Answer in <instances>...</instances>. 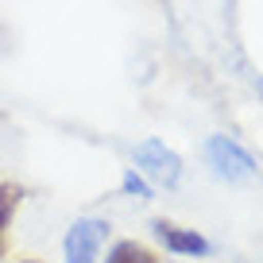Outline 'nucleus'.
Masks as SVG:
<instances>
[{
    "instance_id": "f257e3e1",
    "label": "nucleus",
    "mask_w": 263,
    "mask_h": 263,
    "mask_svg": "<svg viewBox=\"0 0 263 263\" xmlns=\"http://www.w3.org/2000/svg\"><path fill=\"white\" fill-rule=\"evenodd\" d=\"M205 155H209V163H213V171L221 174V178H229V182L255 178V159L248 155L240 143H232L229 136H213V140L205 143Z\"/></svg>"
},
{
    "instance_id": "f03ea898",
    "label": "nucleus",
    "mask_w": 263,
    "mask_h": 263,
    "mask_svg": "<svg viewBox=\"0 0 263 263\" xmlns=\"http://www.w3.org/2000/svg\"><path fill=\"white\" fill-rule=\"evenodd\" d=\"M136 163H140L155 182H163V186H174L178 174H182V159L159 140H143L140 147H136Z\"/></svg>"
},
{
    "instance_id": "7ed1b4c3",
    "label": "nucleus",
    "mask_w": 263,
    "mask_h": 263,
    "mask_svg": "<svg viewBox=\"0 0 263 263\" xmlns=\"http://www.w3.org/2000/svg\"><path fill=\"white\" fill-rule=\"evenodd\" d=\"M105 232V221H74V229L66 232V263H93Z\"/></svg>"
},
{
    "instance_id": "20e7f679",
    "label": "nucleus",
    "mask_w": 263,
    "mask_h": 263,
    "mask_svg": "<svg viewBox=\"0 0 263 263\" xmlns=\"http://www.w3.org/2000/svg\"><path fill=\"white\" fill-rule=\"evenodd\" d=\"M155 232H159V240L178 255H205L209 252L205 236H197V232H190V229H178V224H171V221H155Z\"/></svg>"
},
{
    "instance_id": "39448f33",
    "label": "nucleus",
    "mask_w": 263,
    "mask_h": 263,
    "mask_svg": "<svg viewBox=\"0 0 263 263\" xmlns=\"http://www.w3.org/2000/svg\"><path fill=\"white\" fill-rule=\"evenodd\" d=\"M108 263H159V259L143 244H136V240H120L112 248V255H108Z\"/></svg>"
},
{
    "instance_id": "423d86ee",
    "label": "nucleus",
    "mask_w": 263,
    "mask_h": 263,
    "mask_svg": "<svg viewBox=\"0 0 263 263\" xmlns=\"http://www.w3.org/2000/svg\"><path fill=\"white\" fill-rule=\"evenodd\" d=\"M124 190H128V194H136V197H147V186H143V178H136V174H124Z\"/></svg>"
},
{
    "instance_id": "0eeeda50",
    "label": "nucleus",
    "mask_w": 263,
    "mask_h": 263,
    "mask_svg": "<svg viewBox=\"0 0 263 263\" xmlns=\"http://www.w3.org/2000/svg\"><path fill=\"white\" fill-rule=\"evenodd\" d=\"M0 252H4V232H0Z\"/></svg>"
}]
</instances>
